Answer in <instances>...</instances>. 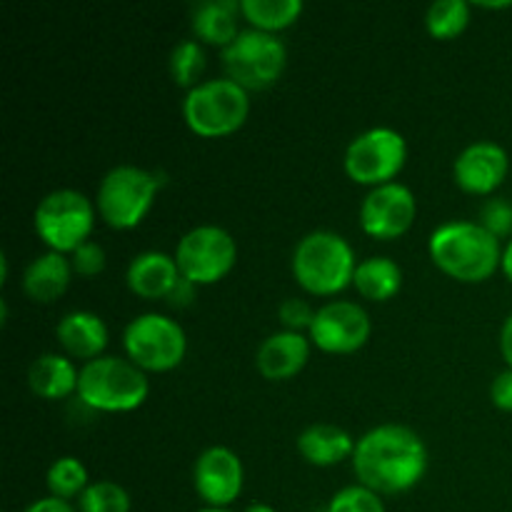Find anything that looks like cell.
<instances>
[{"instance_id": "obj_1", "label": "cell", "mask_w": 512, "mask_h": 512, "mask_svg": "<svg viewBox=\"0 0 512 512\" xmlns=\"http://www.w3.org/2000/svg\"><path fill=\"white\" fill-rule=\"evenodd\" d=\"M353 470L358 483L373 493H408L428 473V448L408 425H375L355 443Z\"/></svg>"}, {"instance_id": "obj_2", "label": "cell", "mask_w": 512, "mask_h": 512, "mask_svg": "<svg viewBox=\"0 0 512 512\" xmlns=\"http://www.w3.org/2000/svg\"><path fill=\"white\" fill-rule=\"evenodd\" d=\"M428 253L433 263L460 283H483L503 260V248L493 233L473 220H450L430 233Z\"/></svg>"}, {"instance_id": "obj_3", "label": "cell", "mask_w": 512, "mask_h": 512, "mask_svg": "<svg viewBox=\"0 0 512 512\" xmlns=\"http://www.w3.org/2000/svg\"><path fill=\"white\" fill-rule=\"evenodd\" d=\"M293 278L313 295H335L353 283L355 250L335 230H313L303 235L290 258Z\"/></svg>"}, {"instance_id": "obj_4", "label": "cell", "mask_w": 512, "mask_h": 512, "mask_svg": "<svg viewBox=\"0 0 512 512\" xmlns=\"http://www.w3.org/2000/svg\"><path fill=\"white\" fill-rule=\"evenodd\" d=\"M150 383L145 370L118 355H100L83 363L78 400L98 413H130L148 400Z\"/></svg>"}, {"instance_id": "obj_5", "label": "cell", "mask_w": 512, "mask_h": 512, "mask_svg": "<svg viewBox=\"0 0 512 512\" xmlns=\"http://www.w3.org/2000/svg\"><path fill=\"white\" fill-rule=\"evenodd\" d=\"M160 173L133 163H120L103 175L95 193V208L105 225L115 230H133L143 223L158 190Z\"/></svg>"}, {"instance_id": "obj_6", "label": "cell", "mask_w": 512, "mask_h": 512, "mask_svg": "<svg viewBox=\"0 0 512 512\" xmlns=\"http://www.w3.org/2000/svg\"><path fill=\"white\" fill-rule=\"evenodd\" d=\"M250 115L248 90L230 78H210L183 98V118L200 138H223L245 125Z\"/></svg>"}, {"instance_id": "obj_7", "label": "cell", "mask_w": 512, "mask_h": 512, "mask_svg": "<svg viewBox=\"0 0 512 512\" xmlns=\"http://www.w3.org/2000/svg\"><path fill=\"white\" fill-rule=\"evenodd\" d=\"M95 215L98 208L88 195L73 188H58L43 195L35 205L33 228L48 250L70 255L90 240Z\"/></svg>"}, {"instance_id": "obj_8", "label": "cell", "mask_w": 512, "mask_h": 512, "mask_svg": "<svg viewBox=\"0 0 512 512\" xmlns=\"http://www.w3.org/2000/svg\"><path fill=\"white\" fill-rule=\"evenodd\" d=\"M123 348L130 363L145 373H168L183 363L188 335L178 320L163 313H140L125 325Z\"/></svg>"}, {"instance_id": "obj_9", "label": "cell", "mask_w": 512, "mask_h": 512, "mask_svg": "<svg viewBox=\"0 0 512 512\" xmlns=\"http://www.w3.org/2000/svg\"><path fill=\"white\" fill-rule=\"evenodd\" d=\"M225 73L245 90H265L275 85L288 65V48L273 33L243 28L238 38L223 48Z\"/></svg>"}, {"instance_id": "obj_10", "label": "cell", "mask_w": 512, "mask_h": 512, "mask_svg": "<svg viewBox=\"0 0 512 512\" xmlns=\"http://www.w3.org/2000/svg\"><path fill=\"white\" fill-rule=\"evenodd\" d=\"M408 160V143L403 133L390 125H378L355 135L345 148L343 168L350 180L360 185H378L393 183L395 175L403 170Z\"/></svg>"}, {"instance_id": "obj_11", "label": "cell", "mask_w": 512, "mask_h": 512, "mask_svg": "<svg viewBox=\"0 0 512 512\" xmlns=\"http://www.w3.org/2000/svg\"><path fill=\"white\" fill-rule=\"evenodd\" d=\"M238 260V243L220 225H195L180 238L175 263L183 278L195 285H213L233 270Z\"/></svg>"}, {"instance_id": "obj_12", "label": "cell", "mask_w": 512, "mask_h": 512, "mask_svg": "<svg viewBox=\"0 0 512 512\" xmlns=\"http://www.w3.org/2000/svg\"><path fill=\"white\" fill-rule=\"evenodd\" d=\"M310 343L323 353L348 355L363 348L373 333L368 310L353 300H330L315 310Z\"/></svg>"}, {"instance_id": "obj_13", "label": "cell", "mask_w": 512, "mask_h": 512, "mask_svg": "<svg viewBox=\"0 0 512 512\" xmlns=\"http://www.w3.org/2000/svg\"><path fill=\"white\" fill-rule=\"evenodd\" d=\"M418 215V200L408 185L385 183L370 188L360 203V228L378 240H393L408 233Z\"/></svg>"}, {"instance_id": "obj_14", "label": "cell", "mask_w": 512, "mask_h": 512, "mask_svg": "<svg viewBox=\"0 0 512 512\" xmlns=\"http://www.w3.org/2000/svg\"><path fill=\"white\" fill-rule=\"evenodd\" d=\"M243 460L225 445H210L193 465V485L205 508L228 510L243 493Z\"/></svg>"}, {"instance_id": "obj_15", "label": "cell", "mask_w": 512, "mask_h": 512, "mask_svg": "<svg viewBox=\"0 0 512 512\" xmlns=\"http://www.w3.org/2000/svg\"><path fill=\"white\" fill-rule=\"evenodd\" d=\"M510 170L508 150L493 140H475L465 145L453 163L458 188L470 195H490L505 183Z\"/></svg>"}, {"instance_id": "obj_16", "label": "cell", "mask_w": 512, "mask_h": 512, "mask_svg": "<svg viewBox=\"0 0 512 512\" xmlns=\"http://www.w3.org/2000/svg\"><path fill=\"white\" fill-rule=\"evenodd\" d=\"M310 338L293 330L270 333L255 353V368L265 380H290L308 365Z\"/></svg>"}, {"instance_id": "obj_17", "label": "cell", "mask_w": 512, "mask_h": 512, "mask_svg": "<svg viewBox=\"0 0 512 512\" xmlns=\"http://www.w3.org/2000/svg\"><path fill=\"white\" fill-rule=\"evenodd\" d=\"M55 338L68 358L90 363L108 348V325L93 310H70L60 318Z\"/></svg>"}, {"instance_id": "obj_18", "label": "cell", "mask_w": 512, "mask_h": 512, "mask_svg": "<svg viewBox=\"0 0 512 512\" xmlns=\"http://www.w3.org/2000/svg\"><path fill=\"white\" fill-rule=\"evenodd\" d=\"M178 278L180 270L175 263V255L160 253V250L138 253L125 270L128 288L145 300H165L173 285L178 283Z\"/></svg>"}, {"instance_id": "obj_19", "label": "cell", "mask_w": 512, "mask_h": 512, "mask_svg": "<svg viewBox=\"0 0 512 512\" xmlns=\"http://www.w3.org/2000/svg\"><path fill=\"white\" fill-rule=\"evenodd\" d=\"M358 440L333 423H313L298 435V453L315 468H333L343 460H353Z\"/></svg>"}, {"instance_id": "obj_20", "label": "cell", "mask_w": 512, "mask_h": 512, "mask_svg": "<svg viewBox=\"0 0 512 512\" xmlns=\"http://www.w3.org/2000/svg\"><path fill=\"white\" fill-rule=\"evenodd\" d=\"M73 265L70 258L55 250L35 255L23 270V290L35 303H55L68 290L73 280Z\"/></svg>"}, {"instance_id": "obj_21", "label": "cell", "mask_w": 512, "mask_h": 512, "mask_svg": "<svg viewBox=\"0 0 512 512\" xmlns=\"http://www.w3.org/2000/svg\"><path fill=\"white\" fill-rule=\"evenodd\" d=\"M78 378L80 370L73 358L63 353L38 355L28 368L30 390L43 400H63L78 393Z\"/></svg>"}, {"instance_id": "obj_22", "label": "cell", "mask_w": 512, "mask_h": 512, "mask_svg": "<svg viewBox=\"0 0 512 512\" xmlns=\"http://www.w3.org/2000/svg\"><path fill=\"white\" fill-rule=\"evenodd\" d=\"M240 15V0H203L193 8L190 25L198 40L225 48L238 38Z\"/></svg>"}, {"instance_id": "obj_23", "label": "cell", "mask_w": 512, "mask_h": 512, "mask_svg": "<svg viewBox=\"0 0 512 512\" xmlns=\"http://www.w3.org/2000/svg\"><path fill=\"white\" fill-rule=\"evenodd\" d=\"M353 285L365 300L385 303L403 288V270L388 255H370V258L360 260L355 268Z\"/></svg>"}, {"instance_id": "obj_24", "label": "cell", "mask_w": 512, "mask_h": 512, "mask_svg": "<svg viewBox=\"0 0 512 512\" xmlns=\"http://www.w3.org/2000/svg\"><path fill=\"white\" fill-rule=\"evenodd\" d=\"M240 13L250 28L275 35L300 18L303 0H240Z\"/></svg>"}, {"instance_id": "obj_25", "label": "cell", "mask_w": 512, "mask_h": 512, "mask_svg": "<svg viewBox=\"0 0 512 512\" xmlns=\"http://www.w3.org/2000/svg\"><path fill=\"white\" fill-rule=\"evenodd\" d=\"M45 485H48L50 495L60 500H75L85 493V488L90 485L88 470L73 455H63V458L53 460L45 473Z\"/></svg>"}, {"instance_id": "obj_26", "label": "cell", "mask_w": 512, "mask_h": 512, "mask_svg": "<svg viewBox=\"0 0 512 512\" xmlns=\"http://www.w3.org/2000/svg\"><path fill=\"white\" fill-rule=\"evenodd\" d=\"M470 23V3L465 0H435L425 13V28L433 38L450 40Z\"/></svg>"}, {"instance_id": "obj_27", "label": "cell", "mask_w": 512, "mask_h": 512, "mask_svg": "<svg viewBox=\"0 0 512 512\" xmlns=\"http://www.w3.org/2000/svg\"><path fill=\"white\" fill-rule=\"evenodd\" d=\"M170 75H173L175 85L180 88H195L205 70V50L198 40H180L173 50H170Z\"/></svg>"}, {"instance_id": "obj_28", "label": "cell", "mask_w": 512, "mask_h": 512, "mask_svg": "<svg viewBox=\"0 0 512 512\" xmlns=\"http://www.w3.org/2000/svg\"><path fill=\"white\" fill-rule=\"evenodd\" d=\"M78 512H130V495L115 480H95L78 498Z\"/></svg>"}, {"instance_id": "obj_29", "label": "cell", "mask_w": 512, "mask_h": 512, "mask_svg": "<svg viewBox=\"0 0 512 512\" xmlns=\"http://www.w3.org/2000/svg\"><path fill=\"white\" fill-rule=\"evenodd\" d=\"M328 512H388L378 493L365 485H348L330 498Z\"/></svg>"}, {"instance_id": "obj_30", "label": "cell", "mask_w": 512, "mask_h": 512, "mask_svg": "<svg viewBox=\"0 0 512 512\" xmlns=\"http://www.w3.org/2000/svg\"><path fill=\"white\" fill-rule=\"evenodd\" d=\"M480 225L495 238H508L512 235V203L508 198H490L480 208Z\"/></svg>"}, {"instance_id": "obj_31", "label": "cell", "mask_w": 512, "mask_h": 512, "mask_svg": "<svg viewBox=\"0 0 512 512\" xmlns=\"http://www.w3.org/2000/svg\"><path fill=\"white\" fill-rule=\"evenodd\" d=\"M70 265H73V273L80 275V278H95L105 270V250L95 240H88V243H83L78 250L70 253Z\"/></svg>"}, {"instance_id": "obj_32", "label": "cell", "mask_w": 512, "mask_h": 512, "mask_svg": "<svg viewBox=\"0 0 512 512\" xmlns=\"http://www.w3.org/2000/svg\"><path fill=\"white\" fill-rule=\"evenodd\" d=\"M315 318V310L310 308L308 300L300 298H285L278 308V320L283 330H293V333H303L310 330Z\"/></svg>"}, {"instance_id": "obj_33", "label": "cell", "mask_w": 512, "mask_h": 512, "mask_svg": "<svg viewBox=\"0 0 512 512\" xmlns=\"http://www.w3.org/2000/svg\"><path fill=\"white\" fill-rule=\"evenodd\" d=\"M490 400L503 413H512V370H503L490 383Z\"/></svg>"}, {"instance_id": "obj_34", "label": "cell", "mask_w": 512, "mask_h": 512, "mask_svg": "<svg viewBox=\"0 0 512 512\" xmlns=\"http://www.w3.org/2000/svg\"><path fill=\"white\" fill-rule=\"evenodd\" d=\"M195 290H198V285H195L193 280L180 275L178 283L173 285V290H170L168 298H165V303L173 305V308H188V305L195 300Z\"/></svg>"}, {"instance_id": "obj_35", "label": "cell", "mask_w": 512, "mask_h": 512, "mask_svg": "<svg viewBox=\"0 0 512 512\" xmlns=\"http://www.w3.org/2000/svg\"><path fill=\"white\" fill-rule=\"evenodd\" d=\"M23 512H78V508H73L68 500H60V498H53V495H48V498L33 500V503H30Z\"/></svg>"}, {"instance_id": "obj_36", "label": "cell", "mask_w": 512, "mask_h": 512, "mask_svg": "<svg viewBox=\"0 0 512 512\" xmlns=\"http://www.w3.org/2000/svg\"><path fill=\"white\" fill-rule=\"evenodd\" d=\"M500 355H503V360L512 370V313L505 318L503 328H500Z\"/></svg>"}, {"instance_id": "obj_37", "label": "cell", "mask_w": 512, "mask_h": 512, "mask_svg": "<svg viewBox=\"0 0 512 512\" xmlns=\"http://www.w3.org/2000/svg\"><path fill=\"white\" fill-rule=\"evenodd\" d=\"M500 270L505 273V278L512 283V238L508 240V245L503 248V260H500Z\"/></svg>"}, {"instance_id": "obj_38", "label": "cell", "mask_w": 512, "mask_h": 512, "mask_svg": "<svg viewBox=\"0 0 512 512\" xmlns=\"http://www.w3.org/2000/svg\"><path fill=\"white\" fill-rule=\"evenodd\" d=\"M243 512H278V510L268 503H253V505H248Z\"/></svg>"}, {"instance_id": "obj_39", "label": "cell", "mask_w": 512, "mask_h": 512, "mask_svg": "<svg viewBox=\"0 0 512 512\" xmlns=\"http://www.w3.org/2000/svg\"><path fill=\"white\" fill-rule=\"evenodd\" d=\"M483 8H510L512 3H480Z\"/></svg>"}, {"instance_id": "obj_40", "label": "cell", "mask_w": 512, "mask_h": 512, "mask_svg": "<svg viewBox=\"0 0 512 512\" xmlns=\"http://www.w3.org/2000/svg\"><path fill=\"white\" fill-rule=\"evenodd\" d=\"M198 512H233V510H223V508H203V510H198Z\"/></svg>"}]
</instances>
